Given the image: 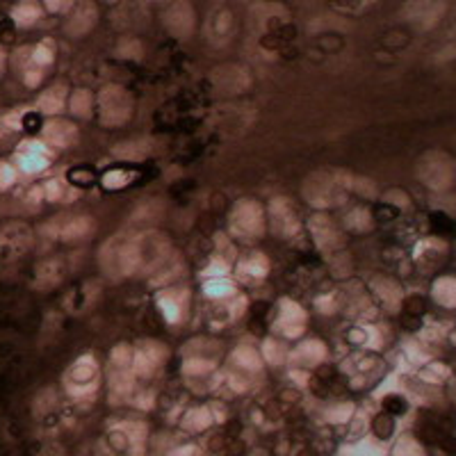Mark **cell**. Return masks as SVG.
<instances>
[{"label":"cell","mask_w":456,"mask_h":456,"mask_svg":"<svg viewBox=\"0 0 456 456\" xmlns=\"http://www.w3.org/2000/svg\"><path fill=\"white\" fill-rule=\"evenodd\" d=\"M429 221H431L433 233H438V235H454V221L445 212H433Z\"/></svg>","instance_id":"cell-1"},{"label":"cell","mask_w":456,"mask_h":456,"mask_svg":"<svg viewBox=\"0 0 456 456\" xmlns=\"http://www.w3.org/2000/svg\"><path fill=\"white\" fill-rule=\"evenodd\" d=\"M372 427H374V433H376L378 438H390L392 429H395V420H392L390 413H378L376 417H374Z\"/></svg>","instance_id":"cell-2"},{"label":"cell","mask_w":456,"mask_h":456,"mask_svg":"<svg viewBox=\"0 0 456 456\" xmlns=\"http://www.w3.org/2000/svg\"><path fill=\"white\" fill-rule=\"evenodd\" d=\"M404 310H406V315L422 317V315L427 313V299H424V296H420V294L408 296V299H406V303H404Z\"/></svg>","instance_id":"cell-3"},{"label":"cell","mask_w":456,"mask_h":456,"mask_svg":"<svg viewBox=\"0 0 456 456\" xmlns=\"http://www.w3.org/2000/svg\"><path fill=\"white\" fill-rule=\"evenodd\" d=\"M383 408H386V413H390V415H404L408 406H406V401L401 399V397L390 395V397L383 399Z\"/></svg>","instance_id":"cell-4"},{"label":"cell","mask_w":456,"mask_h":456,"mask_svg":"<svg viewBox=\"0 0 456 456\" xmlns=\"http://www.w3.org/2000/svg\"><path fill=\"white\" fill-rule=\"evenodd\" d=\"M374 217H376V221H392V219L399 217V210H397L395 205L378 203L376 208H374Z\"/></svg>","instance_id":"cell-5"},{"label":"cell","mask_w":456,"mask_h":456,"mask_svg":"<svg viewBox=\"0 0 456 456\" xmlns=\"http://www.w3.org/2000/svg\"><path fill=\"white\" fill-rule=\"evenodd\" d=\"M276 36H278L281 41H283V39H285V41L294 39V36H296V27H294V25H281V30L276 32Z\"/></svg>","instance_id":"cell-6"},{"label":"cell","mask_w":456,"mask_h":456,"mask_svg":"<svg viewBox=\"0 0 456 456\" xmlns=\"http://www.w3.org/2000/svg\"><path fill=\"white\" fill-rule=\"evenodd\" d=\"M23 126H25V130H36V128L41 126L39 114H27L25 121H23Z\"/></svg>","instance_id":"cell-7"},{"label":"cell","mask_w":456,"mask_h":456,"mask_svg":"<svg viewBox=\"0 0 456 456\" xmlns=\"http://www.w3.org/2000/svg\"><path fill=\"white\" fill-rule=\"evenodd\" d=\"M401 324H404V328H408V331H415V328H420V317H413V315H406L404 319H401Z\"/></svg>","instance_id":"cell-8"},{"label":"cell","mask_w":456,"mask_h":456,"mask_svg":"<svg viewBox=\"0 0 456 456\" xmlns=\"http://www.w3.org/2000/svg\"><path fill=\"white\" fill-rule=\"evenodd\" d=\"M440 447H442L445 451H449V454H456V438H447V436H445V438L440 440Z\"/></svg>","instance_id":"cell-9"},{"label":"cell","mask_w":456,"mask_h":456,"mask_svg":"<svg viewBox=\"0 0 456 456\" xmlns=\"http://www.w3.org/2000/svg\"><path fill=\"white\" fill-rule=\"evenodd\" d=\"M262 46L264 48H278V46H281V39H278L276 34H269L262 39Z\"/></svg>","instance_id":"cell-10"}]
</instances>
